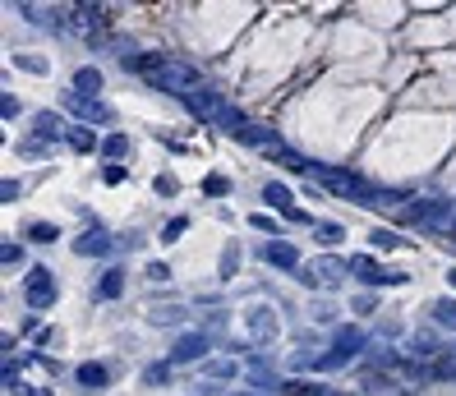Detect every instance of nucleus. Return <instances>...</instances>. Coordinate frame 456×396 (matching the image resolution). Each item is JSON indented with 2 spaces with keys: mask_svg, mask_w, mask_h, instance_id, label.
Returning a JSON list of instances; mask_svg holds the SVG:
<instances>
[{
  "mask_svg": "<svg viewBox=\"0 0 456 396\" xmlns=\"http://www.w3.org/2000/svg\"><path fill=\"white\" fill-rule=\"evenodd\" d=\"M314 184H318V189H327V194L350 198V203H369V208H382V203H401V194H396V189H373L369 180L350 175V170H332V166H318V170H314Z\"/></svg>",
  "mask_w": 456,
  "mask_h": 396,
  "instance_id": "1",
  "label": "nucleus"
},
{
  "mask_svg": "<svg viewBox=\"0 0 456 396\" xmlns=\"http://www.w3.org/2000/svg\"><path fill=\"white\" fill-rule=\"evenodd\" d=\"M360 351H365V332H360V327H341V332L332 336V351L318 360V368H323V373H332V368H346Z\"/></svg>",
  "mask_w": 456,
  "mask_h": 396,
  "instance_id": "2",
  "label": "nucleus"
},
{
  "mask_svg": "<svg viewBox=\"0 0 456 396\" xmlns=\"http://www.w3.org/2000/svg\"><path fill=\"white\" fill-rule=\"evenodd\" d=\"M406 221L424 230H442V226H452V203L447 198H415L406 208Z\"/></svg>",
  "mask_w": 456,
  "mask_h": 396,
  "instance_id": "3",
  "label": "nucleus"
},
{
  "mask_svg": "<svg viewBox=\"0 0 456 396\" xmlns=\"http://www.w3.org/2000/svg\"><path fill=\"white\" fill-rule=\"evenodd\" d=\"M350 276H360L365 286H406L411 281V272H392V267H382L378 258H369V254H360V258L346 263Z\"/></svg>",
  "mask_w": 456,
  "mask_h": 396,
  "instance_id": "4",
  "label": "nucleus"
},
{
  "mask_svg": "<svg viewBox=\"0 0 456 396\" xmlns=\"http://www.w3.org/2000/svg\"><path fill=\"white\" fill-rule=\"evenodd\" d=\"M23 295H28L32 309H51L56 305V276H51V267H28V276H23Z\"/></svg>",
  "mask_w": 456,
  "mask_h": 396,
  "instance_id": "5",
  "label": "nucleus"
},
{
  "mask_svg": "<svg viewBox=\"0 0 456 396\" xmlns=\"http://www.w3.org/2000/svg\"><path fill=\"white\" fill-rule=\"evenodd\" d=\"M263 203H272L276 212L286 217V221H300V226H309V212H304V208H295V194H290L286 184H263Z\"/></svg>",
  "mask_w": 456,
  "mask_h": 396,
  "instance_id": "6",
  "label": "nucleus"
},
{
  "mask_svg": "<svg viewBox=\"0 0 456 396\" xmlns=\"http://www.w3.org/2000/svg\"><path fill=\"white\" fill-rule=\"evenodd\" d=\"M213 351V336L208 332H184L175 346H171V364H194V360H203V355Z\"/></svg>",
  "mask_w": 456,
  "mask_h": 396,
  "instance_id": "7",
  "label": "nucleus"
},
{
  "mask_svg": "<svg viewBox=\"0 0 456 396\" xmlns=\"http://www.w3.org/2000/svg\"><path fill=\"white\" fill-rule=\"evenodd\" d=\"M249 336H254V346H272L276 341V332H281V322H276V314L268 305H259V309H249Z\"/></svg>",
  "mask_w": 456,
  "mask_h": 396,
  "instance_id": "8",
  "label": "nucleus"
},
{
  "mask_svg": "<svg viewBox=\"0 0 456 396\" xmlns=\"http://www.w3.org/2000/svg\"><path fill=\"white\" fill-rule=\"evenodd\" d=\"M263 258L272 263V267H281V272H295L300 267V249L286 240H272V244H263Z\"/></svg>",
  "mask_w": 456,
  "mask_h": 396,
  "instance_id": "9",
  "label": "nucleus"
},
{
  "mask_svg": "<svg viewBox=\"0 0 456 396\" xmlns=\"http://www.w3.org/2000/svg\"><path fill=\"white\" fill-rule=\"evenodd\" d=\"M107 249H116L107 230H88V235H78V240H74V254H83V258H102Z\"/></svg>",
  "mask_w": 456,
  "mask_h": 396,
  "instance_id": "10",
  "label": "nucleus"
},
{
  "mask_svg": "<svg viewBox=\"0 0 456 396\" xmlns=\"http://www.w3.org/2000/svg\"><path fill=\"white\" fill-rule=\"evenodd\" d=\"M69 111H78L83 120H111V111H107V102H97V97H83V92H69Z\"/></svg>",
  "mask_w": 456,
  "mask_h": 396,
  "instance_id": "11",
  "label": "nucleus"
},
{
  "mask_svg": "<svg viewBox=\"0 0 456 396\" xmlns=\"http://www.w3.org/2000/svg\"><path fill=\"white\" fill-rule=\"evenodd\" d=\"M120 290H124V272H120V267H111V272L97 276V300H120Z\"/></svg>",
  "mask_w": 456,
  "mask_h": 396,
  "instance_id": "12",
  "label": "nucleus"
},
{
  "mask_svg": "<svg viewBox=\"0 0 456 396\" xmlns=\"http://www.w3.org/2000/svg\"><path fill=\"white\" fill-rule=\"evenodd\" d=\"M65 138H69V148H74V153H97V134H92L88 124H69Z\"/></svg>",
  "mask_w": 456,
  "mask_h": 396,
  "instance_id": "13",
  "label": "nucleus"
},
{
  "mask_svg": "<svg viewBox=\"0 0 456 396\" xmlns=\"http://www.w3.org/2000/svg\"><path fill=\"white\" fill-rule=\"evenodd\" d=\"M32 129H37V134H42L46 143H51V138H65L61 116H56V111H37V116H32Z\"/></svg>",
  "mask_w": 456,
  "mask_h": 396,
  "instance_id": "14",
  "label": "nucleus"
},
{
  "mask_svg": "<svg viewBox=\"0 0 456 396\" xmlns=\"http://www.w3.org/2000/svg\"><path fill=\"white\" fill-rule=\"evenodd\" d=\"M74 378L83 382V387H107L111 368H107V364H97V360H92V364H78V373H74Z\"/></svg>",
  "mask_w": 456,
  "mask_h": 396,
  "instance_id": "15",
  "label": "nucleus"
},
{
  "mask_svg": "<svg viewBox=\"0 0 456 396\" xmlns=\"http://www.w3.org/2000/svg\"><path fill=\"white\" fill-rule=\"evenodd\" d=\"M74 92L97 97V92H102V74H97V69H78V74H74Z\"/></svg>",
  "mask_w": 456,
  "mask_h": 396,
  "instance_id": "16",
  "label": "nucleus"
},
{
  "mask_svg": "<svg viewBox=\"0 0 456 396\" xmlns=\"http://www.w3.org/2000/svg\"><path fill=\"white\" fill-rule=\"evenodd\" d=\"M433 322L456 332V300H433Z\"/></svg>",
  "mask_w": 456,
  "mask_h": 396,
  "instance_id": "17",
  "label": "nucleus"
},
{
  "mask_svg": "<svg viewBox=\"0 0 456 396\" xmlns=\"http://www.w3.org/2000/svg\"><path fill=\"white\" fill-rule=\"evenodd\" d=\"M124 153H129V138H124V134H107V143H102V157H111V162H120Z\"/></svg>",
  "mask_w": 456,
  "mask_h": 396,
  "instance_id": "18",
  "label": "nucleus"
},
{
  "mask_svg": "<svg viewBox=\"0 0 456 396\" xmlns=\"http://www.w3.org/2000/svg\"><path fill=\"white\" fill-rule=\"evenodd\" d=\"M369 244H378L382 254H392V249H401V244H406V240H401L396 230H373V235H369Z\"/></svg>",
  "mask_w": 456,
  "mask_h": 396,
  "instance_id": "19",
  "label": "nucleus"
},
{
  "mask_svg": "<svg viewBox=\"0 0 456 396\" xmlns=\"http://www.w3.org/2000/svg\"><path fill=\"white\" fill-rule=\"evenodd\" d=\"M314 230H318V240H323V244H341V240H346V230L336 226V221H318Z\"/></svg>",
  "mask_w": 456,
  "mask_h": 396,
  "instance_id": "20",
  "label": "nucleus"
},
{
  "mask_svg": "<svg viewBox=\"0 0 456 396\" xmlns=\"http://www.w3.org/2000/svg\"><path fill=\"white\" fill-rule=\"evenodd\" d=\"M203 194H208V198L230 194V180H226V175H208V180H203Z\"/></svg>",
  "mask_w": 456,
  "mask_h": 396,
  "instance_id": "21",
  "label": "nucleus"
},
{
  "mask_svg": "<svg viewBox=\"0 0 456 396\" xmlns=\"http://www.w3.org/2000/svg\"><path fill=\"white\" fill-rule=\"evenodd\" d=\"M286 396H327V387L323 382H290Z\"/></svg>",
  "mask_w": 456,
  "mask_h": 396,
  "instance_id": "22",
  "label": "nucleus"
},
{
  "mask_svg": "<svg viewBox=\"0 0 456 396\" xmlns=\"http://www.w3.org/2000/svg\"><path fill=\"white\" fill-rule=\"evenodd\" d=\"M184 230H189V217H175V221H166V226H162V240H180V235H184Z\"/></svg>",
  "mask_w": 456,
  "mask_h": 396,
  "instance_id": "23",
  "label": "nucleus"
},
{
  "mask_svg": "<svg viewBox=\"0 0 456 396\" xmlns=\"http://www.w3.org/2000/svg\"><path fill=\"white\" fill-rule=\"evenodd\" d=\"M28 240H61V230L51 221H37V226H28Z\"/></svg>",
  "mask_w": 456,
  "mask_h": 396,
  "instance_id": "24",
  "label": "nucleus"
},
{
  "mask_svg": "<svg viewBox=\"0 0 456 396\" xmlns=\"http://www.w3.org/2000/svg\"><path fill=\"white\" fill-rule=\"evenodd\" d=\"M235 267H240V249H226V254H221V281H230Z\"/></svg>",
  "mask_w": 456,
  "mask_h": 396,
  "instance_id": "25",
  "label": "nucleus"
},
{
  "mask_svg": "<svg viewBox=\"0 0 456 396\" xmlns=\"http://www.w3.org/2000/svg\"><path fill=\"white\" fill-rule=\"evenodd\" d=\"M14 65H19V69H28V74H46L42 56H14Z\"/></svg>",
  "mask_w": 456,
  "mask_h": 396,
  "instance_id": "26",
  "label": "nucleus"
},
{
  "mask_svg": "<svg viewBox=\"0 0 456 396\" xmlns=\"http://www.w3.org/2000/svg\"><path fill=\"white\" fill-rule=\"evenodd\" d=\"M124 180V166L120 162H107V166H102V184H120Z\"/></svg>",
  "mask_w": 456,
  "mask_h": 396,
  "instance_id": "27",
  "label": "nucleus"
},
{
  "mask_svg": "<svg viewBox=\"0 0 456 396\" xmlns=\"http://www.w3.org/2000/svg\"><path fill=\"white\" fill-rule=\"evenodd\" d=\"M171 378V368L166 364H152V368H143V382H166Z\"/></svg>",
  "mask_w": 456,
  "mask_h": 396,
  "instance_id": "28",
  "label": "nucleus"
},
{
  "mask_svg": "<svg viewBox=\"0 0 456 396\" xmlns=\"http://www.w3.org/2000/svg\"><path fill=\"white\" fill-rule=\"evenodd\" d=\"M350 309H355V314H373V295H355Z\"/></svg>",
  "mask_w": 456,
  "mask_h": 396,
  "instance_id": "29",
  "label": "nucleus"
},
{
  "mask_svg": "<svg viewBox=\"0 0 456 396\" xmlns=\"http://www.w3.org/2000/svg\"><path fill=\"white\" fill-rule=\"evenodd\" d=\"M19 153H23V157H46V143H32V138H28V143H19Z\"/></svg>",
  "mask_w": 456,
  "mask_h": 396,
  "instance_id": "30",
  "label": "nucleus"
},
{
  "mask_svg": "<svg viewBox=\"0 0 456 396\" xmlns=\"http://www.w3.org/2000/svg\"><path fill=\"white\" fill-rule=\"evenodd\" d=\"M230 373H235V364H226V360L221 364H208V378H230Z\"/></svg>",
  "mask_w": 456,
  "mask_h": 396,
  "instance_id": "31",
  "label": "nucleus"
},
{
  "mask_svg": "<svg viewBox=\"0 0 456 396\" xmlns=\"http://www.w3.org/2000/svg\"><path fill=\"white\" fill-rule=\"evenodd\" d=\"M0 116H5V120H14V116H19V102L10 97V92H5V102H0Z\"/></svg>",
  "mask_w": 456,
  "mask_h": 396,
  "instance_id": "32",
  "label": "nucleus"
},
{
  "mask_svg": "<svg viewBox=\"0 0 456 396\" xmlns=\"http://www.w3.org/2000/svg\"><path fill=\"white\" fill-rule=\"evenodd\" d=\"M157 194H175V175H157Z\"/></svg>",
  "mask_w": 456,
  "mask_h": 396,
  "instance_id": "33",
  "label": "nucleus"
},
{
  "mask_svg": "<svg viewBox=\"0 0 456 396\" xmlns=\"http://www.w3.org/2000/svg\"><path fill=\"white\" fill-rule=\"evenodd\" d=\"M148 276H152V281H166V276H171V272H166V263H152Z\"/></svg>",
  "mask_w": 456,
  "mask_h": 396,
  "instance_id": "34",
  "label": "nucleus"
},
{
  "mask_svg": "<svg viewBox=\"0 0 456 396\" xmlns=\"http://www.w3.org/2000/svg\"><path fill=\"white\" fill-rule=\"evenodd\" d=\"M230 396H263V392H230Z\"/></svg>",
  "mask_w": 456,
  "mask_h": 396,
  "instance_id": "35",
  "label": "nucleus"
},
{
  "mask_svg": "<svg viewBox=\"0 0 456 396\" xmlns=\"http://www.w3.org/2000/svg\"><path fill=\"white\" fill-rule=\"evenodd\" d=\"M447 281H452V286H456V267H452V272H447Z\"/></svg>",
  "mask_w": 456,
  "mask_h": 396,
  "instance_id": "36",
  "label": "nucleus"
},
{
  "mask_svg": "<svg viewBox=\"0 0 456 396\" xmlns=\"http://www.w3.org/2000/svg\"><path fill=\"white\" fill-rule=\"evenodd\" d=\"M42 396H46V392H42Z\"/></svg>",
  "mask_w": 456,
  "mask_h": 396,
  "instance_id": "37",
  "label": "nucleus"
}]
</instances>
